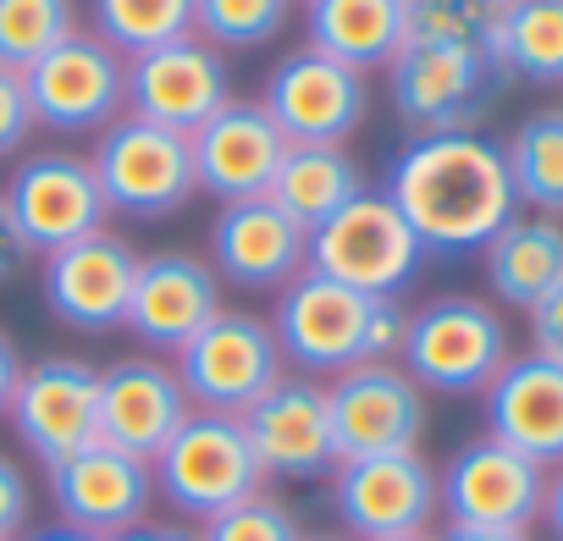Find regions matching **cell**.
<instances>
[{"label": "cell", "mask_w": 563, "mask_h": 541, "mask_svg": "<svg viewBox=\"0 0 563 541\" xmlns=\"http://www.w3.org/2000/svg\"><path fill=\"white\" fill-rule=\"evenodd\" d=\"M409 332V310L398 299H365L321 270H299V277L276 294L271 310V338L282 349V365L294 376H343L354 365L398 360Z\"/></svg>", "instance_id": "2"}, {"label": "cell", "mask_w": 563, "mask_h": 541, "mask_svg": "<svg viewBox=\"0 0 563 541\" xmlns=\"http://www.w3.org/2000/svg\"><path fill=\"white\" fill-rule=\"evenodd\" d=\"M382 194L415 227L426 254H475L519 216L508 155L481 128L415 133L393 155Z\"/></svg>", "instance_id": "1"}, {"label": "cell", "mask_w": 563, "mask_h": 541, "mask_svg": "<svg viewBox=\"0 0 563 541\" xmlns=\"http://www.w3.org/2000/svg\"><path fill=\"white\" fill-rule=\"evenodd\" d=\"M486 437L525 453L541 470L563 464V365L541 354H514L481 393Z\"/></svg>", "instance_id": "24"}, {"label": "cell", "mask_w": 563, "mask_h": 541, "mask_svg": "<svg viewBox=\"0 0 563 541\" xmlns=\"http://www.w3.org/2000/svg\"><path fill=\"white\" fill-rule=\"evenodd\" d=\"M188 155H194V183L199 194L232 205V199H254L271 188L288 139L265 117L260 100H227L205 128L188 133Z\"/></svg>", "instance_id": "23"}, {"label": "cell", "mask_w": 563, "mask_h": 541, "mask_svg": "<svg viewBox=\"0 0 563 541\" xmlns=\"http://www.w3.org/2000/svg\"><path fill=\"white\" fill-rule=\"evenodd\" d=\"M238 420H243V437H249L265 481H321L338 470L327 387L310 376H282Z\"/></svg>", "instance_id": "16"}, {"label": "cell", "mask_w": 563, "mask_h": 541, "mask_svg": "<svg viewBox=\"0 0 563 541\" xmlns=\"http://www.w3.org/2000/svg\"><path fill=\"white\" fill-rule=\"evenodd\" d=\"M299 541H354V536H299Z\"/></svg>", "instance_id": "44"}, {"label": "cell", "mask_w": 563, "mask_h": 541, "mask_svg": "<svg viewBox=\"0 0 563 541\" xmlns=\"http://www.w3.org/2000/svg\"><path fill=\"white\" fill-rule=\"evenodd\" d=\"M541 519H547V530L563 541V464L558 470H547V497H541Z\"/></svg>", "instance_id": "41"}, {"label": "cell", "mask_w": 563, "mask_h": 541, "mask_svg": "<svg viewBox=\"0 0 563 541\" xmlns=\"http://www.w3.org/2000/svg\"><path fill=\"white\" fill-rule=\"evenodd\" d=\"M18 376H23V354H18V343L7 332H0V420H7V409H12Z\"/></svg>", "instance_id": "40"}, {"label": "cell", "mask_w": 563, "mask_h": 541, "mask_svg": "<svg viewBox=\"0 0 563 541\" xmlns=\"http://www.w3.org/2000/svg\"><path fill=\"white\" fill-rule=\"evenodd\" d=\"M327 409H332L338 464L415 448L426 431V393L415 387V376L398 360H376V365H354V371L332 376Z\"/></svg>", "instance_id": "14"}, {"label": "cell", "mask_w": 563, "mask_h": 541, "mask_svg": "<svg viewBox=\"0 0 563 541\" xmlns=\"http://www.w3.org/2000/svg\"><path fill=\"white\" fill-rule=\"evenodd\" d=\"M530 354L563 365V288H552V294L530 310Z\"/></svg>", "instance_id": "37"}, {"label": "cell", "mask_w": 563, "mask_h": 541, "mask_svg": "<svg viewBox=\"0 0 563 541\" xmlns=\"http://www.w3.org/2000/svg\"><path fill=\"white\" fill-rule=\"evenodd\" d=\"M492 0H404V45H459L492 56L497 29Z\"/></svg>", "instance_id": "32"}, {"label": "cell", "mask_w": 563, "mask_h": 541, "mask_svg": "<svg viewBox=\"0 0 563 541\" xmlns=\"http://www.w3.org/2000/svg\"><path fill=\"white\" fill-rule=\"evenodd\" d=\"M106 541H199V530H188V525H155V519H139V525H128V530H117V536H106Z\"/></svg>", "instance_id": "39"}, {"label": "cell", "mask_w": 563, "mask_h": 541, "mask_svg": "<svg viewBox=\"0 0 563 541\" xmlns=\"http://www.w3.org/2000/svg\"><path fill=\"white\" fill-rule=\"evenodd\" d=\"M23 89L34 106V128L106 133L128 111V62L106 40L78 29L56 51H45L34 67H23Z\"/></svg>", "instance_id": "9"}, {"label": "cell", "mask_w": 563, "mask_h": 541, "mask_svg": "<svg viewBox=\"0 0 563 541\" xmlns=\"http://www.w3.org/2000/svg\"><path fill=\"white\" fill-rule=\"evenodd\" d=\"M294 0H194V34L216 51H254L288 29Z\"/></svg>", "instance_id": "33"}, {"label": "cell", "mask_w": 563, "mask_h": 541, "mask_svg": "<svg viewBox=\"0 0 563 541\" xmlns=\"http://www.w3.org/2000/svg\"><path fill=\"white\" fill-rule=\"evenodd\" d=\"M260 106L288 144H349V133H360L371 111V89L365 73L305 45L271 67Z\"/></svg>", "instance_id": "11"}, {"label": "cell", "mask_w": 563, "mask_h": 541, "mask_svg": "<svg viewBox=\"0 0 563 541\" xmlns=\"http://www.w3.org/2000/svg\"><path fill=\"white\" fill-rule=\"evenodd\" d=\"M194 415L177 371L155 354H128L100 371V398H95V442L122 448L133 459H155L172 431Z\"/></svg>", "instance_id": "20"}, {"label": "cell", "mask_w": 563, "mask_h": 541, "mask_svg": "<svg viewBox=\"0 0 563 541\" xmlns=\"http://www.w3.org/2000/svg\"><path fill=\"white\" fill-rule=\"evenodd\" d=\"M393 541H437V536H431V530H426V536H393Z\"/></svg>", "instance_id": "45"}, {"label": "cell", "mask_w": 563, "mask_h": 541, "mask_svg": "<svg viewBox=\"0 0 563 541\" xmlns=\"http://www.w3.org/2000/svg\"><path fill=\"white\" fill-rule=\"evenodd\" d=\"M150 475H155V497H166L183 519H216L221 508L265 492V475H260V459L243 437V420L238 415H210V409H194L172 442L150 459Z\"/></svg>", "instance_id": "5"}, {"label": "cell", "mask_w": 563, "mask_h": 541, "mask_svg": "<svg viewBox=\"0 0 563 541\" xmlns=\"http://www.w3.org/2000/svg\"><path fill=\"white\" fill-rule=\"evenodd\" d=\"M305 45L376 73L404 51V0H305Z\"/></svg>", "instance_id": "26"}, {"label": "cell", "mask_w": 563, "mask_h": 541, "mask_svg": "<svg viewBox=\"0 0 563 541\" xmlns=\"http://www.w3.org/2000/svg\"><path fill=\"white\" fill-rule=\"evenodd\" d=\"M265 194L310 232L327 216H338L349 199H360L365 177H360V161L343 144H288V155H282Z\"/></svg>", "instance_id": "27"}, {"label": "cell", "mask_w": 563, "mask_h": 541, "mask_svg": "<svg viewBox=\"0 0 563 541\" xmlns=\"http://www.w3.org/2000/svg\"><path fill=\"white\" fill-rule=\"evenodd\" d=\"M332 514L354 541H393V536H426L437 508V470L420 459V448L343 459L332 470Z\"/></svg>", "instance_id": "10"}, {"label": "cell", "mask_w": 563, "mask_h": 541, "mask_svg": "<svg viewBox=\"0 0 563 541\" xmlns=\"http://www.w3.org/2000/svg\"><path fill=\"white\" fill-rule=\"evenodd\" d=\"M305 265L354 288V294H365V299H398L420 277L426 249H420L415 227L398 216V205L382 188H365L338 216L310 227Z\"/></svg>", "instance_id": "4"}, {"label": "cell", "mask_w": 563, "mask_h": 541, "mask_svg": "<svg viewBox=\"0 0 563 541\" xmlns=\"http://www.w3.org/2000/svg\"><path fill=\"white\" fill-rule=\"evenodd\" d=\"M305 249H310V232L271 194L232 199L210 221V265L221 283L243 294H282L305 270Z\"/></svg>", "instance_id": "18"}, {"label": "cell", "mask_w": 563, "mask_h": 541, "mask_svg": "<svg viewBox=\"0 0 563 541\" xmlns=\"http://www.w3.org/2000/svg\"><path fill=\"white\" fill-rule=\"evenodd\" d=\"M95 398H100V371L78 354H51L40 365H23L7 420L18 442L51 470L84 442H95Z\"/></svg>", "instance_id": "19"}, {"label": "cell", "mask_w": 563, "mask_h": 541, "mask_svg": "<svg viewBox=\"0 0 563 541\" xmlns=\"http://www.w3.org/2000/svg\"><path fill=\"white\" fill-rule=\"evenodd\" d=\"M486 288L508 310H536L552 288H563V221L552 216H514L486 249Z\"/></svg>", "instance_id": "25"}, {"label": "cell", "mask_w": 563, "mask_h": 541, "mask_svg": "<svg viewBox=\"0 0 563 541\" xmlns=\"http://www.w3.org/2000/svg\"><path fill=\"white\" fill-rule=\"evenodd\" d=\"M541 497L547 470L492 437L459 448L437 475V508L448 514V525L470 530H530L541 519Z\"/></svg>", "instance_id": "12"}, {"label": "cell", "mask_w": 563, "mask_h": 541, "mask_svg": "<svg viewBox=\"0 0 563 541\" xmlns=\"http://www.w3.org/2000/svg\"><path fill=\"white\" fill-rule=\"evenodd\" d=\"M299 536L305 530H299L294 508L271 492H254V497H243L199 525V541H299Z\"/></svg>", "instance_id": "34"}, {"label": "cell", "mask_w": 563, "mask_h": 541, "mask_svg": "<svg viewBox=\"0 0 563 541\" xmlns=\"http://www.w3.org/2000/svg\"><path fill=\"white\" fill-rule=\"evenodd\" d=\"M29 260H34V249L23 243V232H18V221L7 210V194H0V288H12L29 270Z\"/></svg>", "instance_id": "38"}, {"label": "cell", "mask_w": 563, "mask_h": 541, "mask_svg": "<svg viewBox=\"0 0 563 541\" xmlns=\"http://www.w3.org/2000/svg\"><path fill=\"white\" fill-rule=\"evenodd\" d=\"M89 166H95L106 210L133 216V221H166L172 210H183L199 194L188 139L166 133L155 122H139L128 111L95 139Z\"/></svg>", "instance_id": "6"}, {"label": "cell", "mask_w": 563, "mask_h": 541, "mask_svg": "<svg viewBox=\"0 0 563 541\" xmlns=\"http://www.w3.org/2000/svg\"><path fill=\"white\" fill-rule=\"evenodd\" d=\"M492 7H508V0H492Z\"/></svg>", "instance_id": "46"}, {"label": "cell", "mask_w": 563, "mask_h": 541, "mask_svg": "<svg viewBox=\"0 0 563 541\" xmlns=\"http://www.w3.org/2000/svg\"><path fill=\"white\" fill-rule=\"evenodd\" d=\"M492 62L503 78L563 84V0H508L492 29Z\"/></svg>", "instance_id": "28"}, {"label": "cell", "mask_w": 563, "mask_h": 541, "mask_svg": "<svg viewBox=\"0 0 563 541\" xmlns=\"http://www.w3.org/2000/svg\"><path fill=\"white\" fill-rule=\"evenodd\" d=\"M172 360H177L172 371H177L188 404L210 409V415H243L254 398H265L288 376L282 349L271 338V321H260L254 310H221Z\"/></svg>", "instance_id": "7"}, {"label": "cell", "mask_w": 563, "mask_h": 541, "mask_svg": "<svg viewBox=\"0 0 563 541\" xmlns=\"http://www.w3.org/2000/svg\"><path fill=\"white\" fill-rule=\"evenodd\" d=\"M503 155H508V177H514L519 205L558 221L563 216V106L530 111L508 133Z\"/></svg>", "instance_id": "29"}, {"label": "cell", "mask_w": 563, "mask_h": 541, "mask_svg": "<svg viewBox=\"0 0 563 541\" xmlns=\"http://www.w3.org/2000/svg\"><path fill=\"white\" fill-rule=\"evenodd\" d=\"M18 541H100V536H84L73 525H56V530H34V536H18Z\"/></svg>", "instance_id": "43"}, {"label": "cell", "mask_w": 563, "mask_h": 541, "mask_svg": "<svg viewBox=\"0 0 563 541\" xmlns=\"http://www.w3.org/2000/svg\"><path fill=\"white\" fill-rule=\"evenodd\" d=\"M133 277H139V254L128 249V238L117 232H89L67 249L40 254V294L45 310L73 327V332H117L128 321V299H133Z\"/></svg>", "instance_id": "13"}, {"label": "cell", "mask_w": 563, "mask_h": 541, "mask_svg": "<svg viewBox=\"0 0 563 541\" xmlns=\"http://www.w3.org/2000/svg\"><path fill=\"white\" fill-rule=\"evenodd\" d=\"M503 73L486 51L459 45H404L387 62L393 111L409 133H470L503 95Z\"/></svg>", "instance_id": "8"}, {"label": "cell", "mask_w": 563, "mask_h": 541, "mask_svg": "<svg viewBox=\"0 0 563 541\" xmlns=\"http://www.w3.org/2000/svg\"><path fill=\"white\" fill-rule=\"evenodd\" d=\"M51 475V503L62 514V525L84 530V536H117L139 519H150L155 503V475L144 459L106 448V442H84L78 453H67L62 464L45 470Z\"/></svg>", "instance_id": "21"}, {"label": "cell", "mask_w": 563, "mask_h": 541, "mask_svg": "<svg viewBox=\"0 0 563 541\" xmlns=\"http://www.w3.org/2000/svg\"><path fill=\"white\" fill-rule=\"evenodd\" d=\"M437 541H536L530 530H470V525H448Z\"/></svg>", "instance_id": "42"}, {"label": "cell", "mask_w": 563, "mask_h": 541, "mask_svg": "<svg viewBox=\"0 0 563 541\" xmlns=\"http://www.w3.org/2000/svg\"><path fill=\"white\" fill-rule=\"evenodd\" d=\"M29 508H34V486L23 464L12 453H0V541H18L29 530Z\"/></svg>", "instance_id": "36"}, {"label": "cell", "mask_w": 563, "mask_h": 541, "mask_svg": "<svg viewBox=\"0 0 563 541\" xmlns=\"http://www.w3.org/2000/svg\"><path fill=\"white\" fill-rule=\"evenodd\" d=\"M29 139H34V106H29L23 73L0 67V161L18 155Z\"/></svg>", "instance_id": "35"}, {"label": "cell", "mask_w": 563, "mask_h": 541, "mask_svg": "<svg viewBox=\"0 0 563 541\" xmlns=\"http://www.w3.org/2000/svg\"><path fill=\"white\" fill-rule=\"evenodd\" d=\"M67 34H78V0H0V67L23 73Z\"/></svg>", "instance_id": "31"}, {"label": "cell", "mask_w": 563, "mask_h": 541, "mask_svg": "<svg viewBox=\"0 0 563 541\" xmlns=\"http://www.w3.org/2000/svg\"><path fill=\"white\" fill-rule=\"evenodd\" d=\"M227 62L199 34L128 56V117L155 122L166 133H194L227 106Z\"/></svg>", "instance_id": "17"}, {"label": "cell", "mask_w": 563, "mask_h": 541, "mask_svg": "<svg viewBox=\"0 0 563 541\" xmlns=\"http://www.w3.org/2000/svg\"><path fill=\"white\" fill-rule=\"evenodd\" d=\"M514 360V338L503 310H492L486 299H431L409 316L398 365L415 376L420 393H442V398H470L486 393L492 376Z\"/></svg>", "instance_id": "3"}, {"label": "cell", "mask_w": 563, "mask_h": 541, "mask_svg": "<svg viewBox=\"0 0 563 541\" xmlns=\"http://www.w3.org/2000/svg\"><path fill=\"white\" fill-rule=\"evenodd\" d=\"M89 34L128 62L194 34V0H89Z\"/></svg>", "instance_id": "30"}, {"label": "cell", "mask_w": 563, "mask_h": 541, "mask_svg": "<svg viewBox=\"0 0 563 541\" xmlns=\"http://www.w3.org/2000/svg\"><path fill=\"white\" fill-rule=\"evenodd\" d=\"M221 305V277L216 265L188 254V249H161L139 260L133 277V299H128V332L155 349V354H177L205 321H216Z\"/></svg>", "instance_id": "22"}, {"label": "cell", "mask_w": 563, "mask_h": 541, "mask_svg": "<svg viewBox=\"0 0 563 541\" xmlns=\"http://www.w3.org/2000/svg\"><path fill=\"white\" fill-rule=\"evenodd\" d=\"M7 210L34 254L67 249V243L100 232L111 216L100 199L95 166L73 150H40V155L18 161V172L7 183Z\"/></svg>", "instance_id": "15"}]
</instances>
